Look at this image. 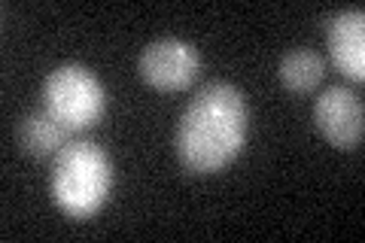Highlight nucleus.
<instances>
[{
  "label": "nucleus",
  "instance_id": "obj_3",
  "mask_svg": "<svg viewBox=\"0 0 365 243\" xmlns=\"http://www.w3.org/2000/svg\"><path fill=\"white\" fill-rule=\"evenodd\" d=\"M43 110L67 131H86L107 113V88L83 64H61L43 83Z\"/></svg>",
  "mask_w": 365,
  "mask_h": 243
},
{
  "label": "nucleus",
  "instance_id": "obj_8",
  "mask_svg": "<svg viewBox=\"0 0 365 243\" xmlns=\"http://www.w3.org/2000/svg\"><path fill=\"white\" fill-rule=\"evenodd\" d=\"M280 83L295 95H307L314 91L326 76V61L311 49H292L283 55V61L277 67Z\"/></svg>",
  "mask_w": 365,
  "mask_h": 243
},
{
  "label": "nucleus",
  "instance_id": "obj_2",
  "mask_svg": "<svg viewBox=\"0 0 365 243\" xmlns=\"http://www.w3.org/2000/svg\"><path fill=\"white\" fill-rule=\"evenodd\" d=\"M113 161L91 140H71L58 149L52 167V201L71 219H91L110 201Z\"/></svg>",
  "mask_w": 365,
  "mask_h": 243
},
{
  "label": "nucleus",
  "instance_id": "obj_6",
  "mask_svg": "<svg viewBox=\"0 0 365 243\" xmlns=\"http://www.w3.org/2000/svg\"><path fill=\"white\" fill-rule=\"evenodd\" d=\"M326 46L332 64L353 83L365 79V16L362 9H344L329 19Z\"/></svg>",
  "mask_w": 365,
  "mask_h": 243
},
{
  "label": "nucleus",
  "instance_id": "obj_5",
  "mask_svg": "<svg viewBox=\"0 0 365 243\" xmlns=\"http://www.w3.org/2000/svg\"><path fill=\"white\" fill-rule=\"evenodd\" d=\"M317 131L326 137L335 149H356L365 134V113L359 95H353L344 86H332L314 103Z\"/></svg>",
  "mask_w": 365,
  "mask_h": 243
},
{
  "label": "nucleus",
  "instance_id": "obj_7",
  "mask_svg": "<svg viewBox=\"0 0 365 243\" xmlns=\"http://www.w3.org/2000/svg\"><path fill=\"white\" fill-rule=\"evenodd\" d=\"M71 134L64 125L49 115L46 110H34L28 113L19 125V143L28 155L34 158H46V155H58V149L67 143L64 137Z\"/></svg>",
  "mask_w": 365,
  "mask_h": 243
},
{
  "label": "nucleus",
  "instance_id": "obj_1",
  "mask_svg": "<svg viewBox=\"0 0 365 243\" xmlns=\"http://www.w3.org/2000/svg\"><path fill=\"white\" fill-rule=\"evenodd\" d=\"M250 131V107L232 83L204 86L177 125V158L189 173H220L241 155Z\"/></svg>",
  "mask_w": 365,
  "mask_h": 243
},
{
  "label": "nucleus",
  "instance_id": "obj_4",
  "mask_svg": "<svg viewBox=\"0 0 365 243\" xmlns=\"http://www.w3.org/2000/svg\"><path fill=\"white\" fill-rule=\"evenodd\" d=\"M140 76L158 91H182L201 71V55L192 43L165 37L140 52Z\"/></svg>",
  "mask_w": 365,
  "mask_h": 243
}]
</instances>
